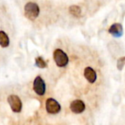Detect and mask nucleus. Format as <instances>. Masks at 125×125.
Returning <instances> with one entry per match:
<instances>
[{
    "label": "nucleus",
    "instance_id": "obj_8",
    "mask_svg": "<svg viewBox=\"0 0 125 125\" xmlns=\"http://www.w3.org/2000/svg\"><path fill=\"white\" fill-rule=\"evenodd\" d=\"M109 33H111L112 36L116 37V38H119L123 35V27H122L121 24L119 23H114L112 24L109 28Z\"/></svg>",
    "mask_w": 125,
    "mask_h": 125
},
{
    "label": "nucleus",
    "instance_id": "obj_12",
    "mask_svg": "<svg viewBox=\"0 0 125 125\" xmlns=\"http://www.w3.org/2000/svg\"><path fill=\"white\" fill-rule=\"evenodd\" d=\"M125 65V57H120L119 59L117 60V63H116V67L119 70H122L123 68L124 67Z\"/></svg>",
    "mask_w": 125,
    "mask_h": 125
},
{
    "label": "nucleus",
    "instance_id": "obj_6",
    "mask_svg": "<svg viewBox=\"0 0 125 125\" xmlns=\"http://www.w3.org/2000/svg\"><path fill=\"white\" fill-rule=\"evenodd\" d=\"M70 111L75 114H81L86 109V104L81 99H75L70 103Z\"/></svg>",
    "mask_w": 125,
    "mask_h": 125
},
{
    "label": "nucleus",
    "instance_id": "obj_10",
    "mask_svg": "<svg viewBox=\"0 0 125 125\" xmlns=\"http://www.w3.org/2000/svg\"><path fill=\"white\" fill-rule=\"evenodd\" d=\"M69 12L72 16L75 18H80L82 16V9L78 5H75V4L70 5L69 8Z\"/></svg>",
    "mask_w": 125,
    "mask_h": 125
},
{
    "label": "nucleus",
    "instance_id": "obj_7",
    "mask_svg": "<svg viewBox=\"0 0 125 125\" xmlns=\"http://www.w3.org/2000/svg\"><path fill=\"white\" fill-rule=\"evenodd\" d=\"M84 77L89 83H94L97 80V73L92 67H86L84 70Z\"/></svg>",
    "mask_w": 125,
    "mask_h": 125
},
{
    "label": "nucleus",
    "instance_id": "obj_5",
    "mask_svg": "<svg viewBox=\"0 0 125 125\" xmlns=\"http://www.w3.org/2000/svg\"><path fill=\"white\" fill-rule=\"evenodd\" d=\"M45 110L49 114H57L61 111V105L56 99L49 98L45 101Z\"/></svg>",
    "mask_w": 125,
    "mask_h": 125
},
{
    "label": "nucleus",
    "instance_id": "obj_2",
    "mask_svg": "<svg viewBox=\"0 0 125 125\" xmlns=\"http://www.w3.org/2000/svg\"><path fill=\"white\" fill-rule=\"evenodd\" d=\"M53 59L57 67L64 68L69 63V57L62 50L57 48L53 52Z\"/></svg>",
    "mask_w": 125,
    "mask_h": 125
},
{
    "label": "nucleus",
    "instance_id": "obj_9",
    "mask_svg": "<svg viewBox=\"0 0 125 125\" xmlns=\"http://www.w3.org/2000/svg\"><path fill=\"white\" fill-rule=\"evenodd\" d=\"M10 45V38L4 31H0V46L6 48Z\"/></svg>",
    "mask_w": 125,
    "mask_h": 125
},
{
    "label": "nucleus",
    "instance_id": "obj_3",
    "mask_svg": "<svg viewBox=\"0 0 125 125\" xmlns=\"http://www.w3.org/2000/svg\"><path fill=\"white\" fill-rule=\"evenodd\" d=\"M33 88L35 94L39 96H43L45 95V91H46V86H45V82L43 80L41 76L38 75L34 78L33 83Z\"/></svg>",
    "mask_w": 125,
    "mask_h": 125
},
{
    "label": "nucleus",
    "instance_id": "obj_4",
    "mask_svg": "<svg viewBox=\"0 0 125 125\" xmlns=\"http://www.w3.org/2000/svg\"><path fill=\"white\" fill-rule=\"evenodd\" d=\"M7 100L13 112L15 113L21 112V109H22V102H21V99L17 95H16V94H10L8 97Z\"/></svg>",
    "mask_w": 125,
    "mask_h": 125
},
{
    "label": "nucleus",
    "instance_id": "obj_11",
    "mask_svg": "<svg viewBox=\"0 0 125 125\" xmlns=\"http://www.w3.org/2000/svg\"><path fill=\"white\" fill-rule=\"evenodd\" d=\"M35 65L40 69H45L47 67V62L43 57L39 56L35 58Z\"/></svg>",
    "mask_w": 125,
    "mask_h": 125
},
{
    "label": "nucleus",
    "instance_id": "obj_1",
    "mask_svg": "<svg viewBox=\"0 0 125 125\" xmlns=\"http://www.w3.org/2000/svg\"><path fill=\"white\" fill-rule=\"evenodd\" d=\"M40 6L34 2H28L24 6V15L28 20L34 21L40 15Z\"/></svg>",
    "mask_w": 125,
    "mask_h": 125
}]
</instances>
